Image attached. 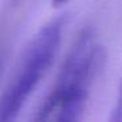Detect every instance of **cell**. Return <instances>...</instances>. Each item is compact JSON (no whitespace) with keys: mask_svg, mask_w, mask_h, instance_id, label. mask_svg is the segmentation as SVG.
<instances>
[{"mask_svg":"<svg viewBox=\"0 0 122 122\" xmlns=\"http://www.w3.org/2000/svg\"><path fill=\"white\" fill-rule=\"evenodd\" d=\"M62 20L42 28L25 51L15 77L0 96V122L13 121L47 70L53 66L62 38Z\"/></svg>","mask_w":122,"mask_h":122,"instance_id":"cell-2","label":"cell"},{"mask_svg":"<svg viewBox=\"0 0 122 122\" xmlns=\"http://www.w3.org/2000/svg\"><path fill=\"white\" fill-rule=\"evenodd\" d=\"M68 0H53V5L54 7H59V5H63L66 4Z\"/></svg>","mask_w":122,"mask_h":122,"instance_id":"cell-4","label":"cell"},{"mask_svg":"<svg viewBox=\"0 0 122 122\" xmlns=\"http://www.w3.org/2000/svg\"><path fill=\"white\" fill-rule=\"evenodd\" d=\"M105 61L92 30H83L70 50L51 93L37 112V121H79L84 113L89 87Z\"/></svg>","mask_w":122,"mask_h":122,"instance_id":"cell-1","label":"cell"},{"mask_svg":"<svg viewBox=\"0 0 122 122\" xmlns=\"http://www.w3.org/2000/svg\"><path fill=\"white\" fill-rule=\"evenodd\" d=\"M110 119L114 122H122V79L119 81V87H118V96H117L116 108L113 110V116L110 117Z\"/></svg>","mask_w":122,"mask_h":122,"instance_id":"cell-3","label":"cell"}]
</instances>
